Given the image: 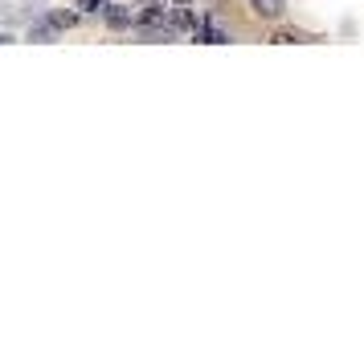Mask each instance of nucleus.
I'll return each mask as SVG.
<instances>
[{
  "mask_svg": "<svg viewBox=\"0 0 364 352\" xmlns=\"http://www.w3.org/2000/svg\"><path fill=\"white\" fill-rule=\"evenodd\" d=\"M53 21H58L62 29H70V25H74V13H58V17H53Z\"/></svg>",
  "mask_w": 364,
  "mask_h": 352,
  "instance_id": "nucleus-5",
  "label": "nucleus"
},
{
  "mask_svg": "<svg viewBox=\"0 0 364 352\" xmlns=\"http://www.w3.org/2000/svg\"><path fill=\"white\" fill-rule=\"evenodd\" d=\"M295 41H303V37L291 33V29H279V33H270V46H295Z\"/></svg>",
  "mask_w": 364,
  "mask_h": 352,
  "instance_id": "nucleus-3",
  "label": "nucleus"
},
{
  "mask_svg": "<svg viewBox=\"0 0 364 352\" xmlns=\"http://www.w3.org/2000/svg\"><path fill=\"white\" fill-rule=\"evenodd\" d=\"M250 9H254V17H262V21H274V17H282V9H287V0H250Z\"/></svg>",
  "mask_w": 364,
  "mask_h": 352,
  "instance_id": "nucleus-1",
  "label": "nucleus"
},
{
  "mask_svg": "<svg viewBox=\"0 0 364 352\" xmlns=\"http://www.w3.org/2000/svg\"><path fill=\"white\" fill-rule=\"evenodd\" d=\"M107 21H111L115 29H127V25H132V13H127L123 4H107Z\"/></svg>",
  "mask_w": 364,
  "mask_h": 352,
  "instance_id": "nucleus-2",
  "label": "nucleus"
},
{
  "mask_svg": "<svg viewBox=\"0 0 364 352\" xmlns=\"http://www.w3.org/2000/svg\"><path fill=\"white\" fill-rule=\"evenodd\" d=\"M78 9H86V13H102L107 4H102V0H78Z\"/></svg>",
  "mask_w": 364,
  "mask_h": 352,
  "instance_id": "nucleus-4",
  "label": "nucleus"
}]
</instances>
